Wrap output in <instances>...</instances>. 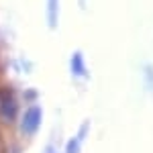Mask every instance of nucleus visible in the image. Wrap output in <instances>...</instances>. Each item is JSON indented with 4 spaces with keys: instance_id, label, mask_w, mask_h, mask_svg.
<instances>
[{
    "instance_id": "1",
    "label": "nucleus",
    "mask_w": 153,
    "mask_h": 153,
    "mask_svg": "<svg viewBox=\"0 0 153 153\" xmlns=\"http://www.w3.org/2000/svg\"><path fill=\"white\" fill-rule=\"evenodd\" d=\"M39 127H41V110L37 106H33L25 112L23 120H21V131L25 135H35L39 131Z\"/></svg>"
},
{
    "instance_id": "2",
    "label": "nucleus",
    "mask_w": 153,
    "mask_h": 153,
    "mask_svg": "<svg viewBox=\"0 0 153 153\" xmlns=\"http://www.w3.org/2000/svg\"><path fill=\"white\" fill-rule=\"evenodd\" d=\"M0 110L6 118H12L16 112V100L10 96V92H2L0 94Z\"/></svg>"
},
{
    "instance_id": "3",
    "label": "nucleus",
    "mask_w": 153,
    "mask_h": 153,
    "mask_svg": "<svg viewBox=\"0 0 153 153\" xmlns=\"http://www.w3.org/2000/svg\"><path fill=\"white\" fill-rule=\"evenodd\" d=\"M57 14H59V0H47V23L49 27L57 25Z\"/></svg>"
},
{
    "instance_id": "4",
    "label": "nucleus",
    "mask_w": 153,
    "mask_h": 153,
    "mask_svg": "<svg viewBox=\"0 0 153 153\" xmlns=\"http://www.w3.org/2000/svg\"><path fill=\"white\" fill-rule=\"evenodd\" d=\"M71 71H74V76H84V74H86L84 57L80 55V53H76V55L71 57Z\"/></svg>"
},
{
    "instance_id": "5",
    "label": "nucleus",
    "mask_w": 153,
    "mask_h": 153,
    "mask_svg": "<svg viewBox=\"0 0 153 153\" xmlns=\"http://www.w3.org/2000/svg\"><path fill=\"white\" fill-rule=\"evenodd\" d=\"M80 137H76V139H71L70 143H68V149H65V153H78L80 151Z\"/></svg>"
}]
</instances>
